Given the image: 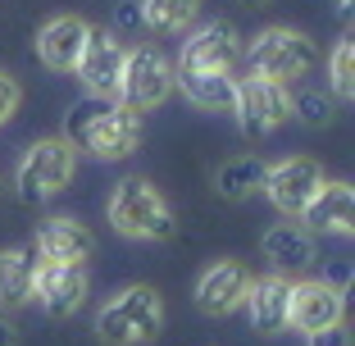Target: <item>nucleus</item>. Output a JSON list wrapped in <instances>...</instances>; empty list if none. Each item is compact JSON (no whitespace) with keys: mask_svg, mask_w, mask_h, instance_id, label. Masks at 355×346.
Listing matches in <instances>:
<instances>
[{"mask_svg":"<svg viewBox=\"0 0 355 346\" xmlns=\"http://www.w3.org/2000/svg\"><path fill=\"white\" fill-rule=\"evenodd\" d=\"M292 114H301L305 123H328V114H333V110H328V96H319V92H296L292 96Z\"/></svg>","mask_w":355,"mask_h":346,"instance_id":"b1692460","label":"nucleus"},{"mask_svg":"<svg viewBox=\"0 0 355 346\" xmlns=\"http://www.w3.org/2000/svg\"><path fill=\"white\" fill-rule=\"evenodd\" d=\"M173 87H182V96L200 110H232L237 78L232 73H187V69H173Z\"/></svg>","mask_w":355,"mask_h":346,"instance_id":"aec40b11","label":"nucleus"},{"mask_svg":"<svg viewBox=\"0 0 355 346\" xmlns=\"http://www.w3.org/2000/svg\"><path fill=\"white\" fill-rule=\"evenodd\" d=\"M305 337H310V346H351V333H346V324L319 328V333H305Z\"/></svg>","mask_w":355,"mask_h":346,"instance_id":"a878e982","label":"nucleus"},{"mask_svg":"<svg viewBox=\"0 0 355 346\" xmlns=\"http://www.w3.org/2000/svg\"><path fill=\"white\" fill-rule=\"evenodd\" d=\"M87 28H92V23L78 19V14H60V19L46 23V28L37 32V55H42L46 69L73 73L78 55H83V46H87Z\"/></svg>","mask_w":355,"mask_h":346,"instance_id":"4468645a","label":"nucleus"},{"mask_svg":"<svg viewBox=\"0 0 355 346\" xmlns=\"http://www.w3.org/2000/svg\"><path fill=\"white\" fill-rule=\"evenodd\" d=\"M328 73H333V92L342 96V101H351L355 96V46H351V37L337 42L333 60H328Z\"/></svg>","mask_w":355,"mask_h":346,"instance_id":"5701e85b","label":"nucleus"},{"mask_svg":"<svg viewBox=\"0 0 355 346\" xmlns=\"http://www.w3.org/2000/svg\"><path fill=\"white\" fill-rule=\"evenodd\" d=\"M64 141H73L78 150H92L101 159H123L141 141V114H132L119 101H105V96H87L64 114Z\"/></svg>","mask_w":355,"mask_h":346,"instance_id":"f257e3e1","label":"nucleus"},{"mask_svg":"<svg viewBox=\"0 0 355 346\" xmlns=\"http://www.w3.org/2000/svg\"><path fill=\"white\" fill-rule=\"evenodd\" d=\"M168 92H173V64H168L155 46H132V51L123 55V73H119L114 101L128 105L132 114H146V110L164 105Z\"/></svg>","mask_w":355,"mask_h":346,"instance_id":"39448f33","label":"nucleus"},{"mask_svg":"<svg viewBox=\"0 0 355 346\" xmlns=\"http://www.w3.org/2000/svg\"><path fill=\"white\" fill-rule=\"evenodd\" d=\"M264 255H269L273 264H278L282 273H301L314 264V232L305 228V223H273L269 232H264Z\"/></svg>","mask_w":355,"mask_h":346,"instance_id":"6ab92c4d","label":"nucleus"},{"mask_svg":"<svg viewBox=\"0 0 355 346\" xmlns=\"http://www.w3.org/2000/svg\"><path fill=\"white\" fill-rule=\"evenodd\" d=\"M246 310H251V328L264 337L282 333L287 328V310H292V283L282 278V273H273V278H260V283H251V292H246Z\"/></svg>","mask_w":355,"mask_h":346,"instance_id":"f3484780","label":"nucleus"},{"mask_svg":"<svg viewBox=\"0 0 355 346\" xmlns=\"http://www.w3.org/2000/svg\"><path fill=\"white\" fill-rule=\"evenodd\" d=\"M123 55H128V46L119 42L110 28H87V46H83L78 69H73V73L83 78L87 96H105V101H114L119 73H123Z\"/></svg>","mask_w":355,"mask_h":346,"instance_id":"1a4fd4ad","label":"nucleus"},{"mask_svg":"<svg viewBox=\"0 0 355 346\" xmlns=\"http://www.w3.org/2000/svg\"><path fill=\"white\" fill-rule=\"evenodd\" d=\"M241 55V37L228 23H205L182 42V64L187 73H232V64Z\"/></svg>","mask_w":355,"mask_h":346,"instance_id":"9b49d317","label":"nucleus"},{"mask_svg":"<svg viewBox=\"0 0 355 346\" xmlns=\"http://www.w3.org/2000/svg\"><path fill=\"white\" fill-rule=\"evenodd\" d=\"M141 23L155 32H182L191 19H196L200 0H141Z\"/></svg>","mask_w":355,"mask_h":346,"instance_id":"4be33fe9","label":"nucleus"},{"mask_svg":"<svg viewBox=\"0 0 355 346\" xmlns=\"http://www.w3.org/2000/svg\"><path fill=\"white\" fill-rule=\"evenodd\" d=\"M346 319V292L333 287L328 278H314V283H292V310H287V328H301V333H319V328H333Z\"/></svg>","mask_w":355,"mask_h":346,"instance_id":"9d476101","label":"nucleus"},{"mask_svg":"<svg viewBox=\"0 0 355 346\" xmlns=\"http://www.w3.org/2000/svg\"><path fill=\"white\" fill-rule=\"evenodd\" d=\"M337 5H342V10H351V5H355V0H337Z\"/></svg>","mask_w":355,"mask_h":346,"instance_id":"c756f323","label":"nucleus"},{"mask_svg":"<svg viewBox=\"0 0 355 346\" xmlns=\"http://www.w3.org/2000/svg\"><path fill=\"white\" fill-rule=\"evenodd\" d=\"M37 251L51 264H87L96 255V237H92V228L78 223V219H51L37 232Z\"/></svg>","mask_w":355,"mask_h":346,"instance_id":"dca6fc26","label":"nucleus"},{"mask_svg":"<svg viewBox=\"0 0 355 346\" xmlns=\"http://www.w3.org/2000/svg\"><path fill=\"white\" fill-rule=\"evenodd\" d=\"M110 223L123 237H141V241H168L178 232V219L168 210V200L146 178H123L110 191Z\"/></svg>","mask_w":355,"mask_h":346,"instance_id":"7ed1b4c3","label":"nucleus"},{"mask_svg":"<svg viewBox=\"0 0 355 346\" xmlns=\"http://www.w3.org/2000/svg\"><path fill=\"white\" fill-rule=\"evenodd\" d=\"M264 159H255V155H237V159H228V164L219 168V178H214V187H219V196H228V200H246L255 187L264 182Z\"/></svg>","mask_w":355,"mask_h":346,"instance_id":"412c9836","label":"nucleus"},{"mask_svg":"<svg viewBox=\"0 0 355 346\" xmlns=\"http://www.w3.org/2000/svg\"><path fill=\"white\" fill-rule=\"evenodd\" d=\"M232 114H237V128L246 137H269L273 128H282L292 119V92L282 83H269V78H241L237 92H232Z\"/></svg>","mask_w":355,"mask_h":346,"instance_id":"0eeeda50","label":"nucleus"},{"mask_svg":"<svg viewBox=\"0 0 355 346\" xmlns=\"http://www.w3.org/2000/svg\"><path fill=\"white\" fill-rule=\"evenodd\" d=\"M246 292H251V269L241 260H219L214 269L200 273L196 305L205 315H232V310L246 301Z\"/></svg>","mask_w":355,"mask_h":346,"instance_id":"ddd939ff","label":"nucleus"},{"mask_svg":"<svg viewBox=\"0 0 355 346\" xmlns=\"http://www.w3.org/2000/svg\"><path fill=\"white\" fill-rule=\"evenodd\" d=\"M114 28H119V32H137V28H141V10H137V5H119Z\"/></svg>","mask_w":355,"mask_h":346,"instance_id":"bb28decb","label":"nucleus"},{"mask_svg":"<svg viewBox=\"0 0 355 346\" xmlns=\"http://www.w3.org/2000/svg\"><path fill=\"white\" fill-rule=\"evenodd\" d=\"M19 101H23L19 83H14L10 73H0V123H10V119H14V110H19Z\"/></svg>","mask_w":355,"mask_h":346,"instance_id":"393cba45","label":"nucleus"},{"mask_svg":"<svg viewBox=\"0 0 355 346\" xmlns=\"http://www.w3.org/2000/svg\"><path fill=\"white\" fill-rule=\"evenodd\" d=\"M19 342V333H14V324L10 319H0V346H14Z\"/></svg>","mask_w":355,"mask_h":346,"instance_id":"cd10ccee","label":"nucleus"},{"mask_svg":"<svg viewBox=\"0 0 355 346\" xmlns=\"http://www.w3.org/2000/svg\"><path fill=\"white\" fill-rule=\"evenodd\" d=\"M264 196L273 200V210L287 214V219H301V210L310 205V196L324 187V168L314 159L296 155V159H282V164L264 168Z\"/></svg>","mask_w":355,"mask_h":346,"instance_id":"6e6552de","label":"nucleus"},{"mask_svg":"<svg viewBox=\"0 0 355 346\" xmlns=\"http://www.w3.org/2000/svg\"><path fill=\"white\" fill-rule=\"evenodd\" d=\"M164 328V305H159V292L146 283H132L114 296V301L101 305L96 315V337L105 346H137V342H150L159 337Z\"/></svg>","mask_w":355,"mask_h":346,"instance_id":"f03ea898","label":"nucleus"},{"mask_svg":"<svg viewBox=\"0 0 355 346\" xmlns=\"http://www.w3.org/2000/svg\"><path fill=\"white\" fill-rule=\"evenodd\" d=\"M237 5H269V0H237Z\"/></svg>","mask_w":355,"mask_h":346,"instance_id":"c85d7f7f","label":"nucleus"},{"mask_svg":"<svg viewBox=\"0 0 355 346\" xmlns=\"http://www.w3.org/2000/svg\"><path fill=\"white\" fill-rule=\"evenodd\" d=\"M73 168H78V150L73 141L64 137H46V141H32L28 155L19 164V196L28 200H46L55 191H64L73 182Z\"/></svg>","mask_w":355,"mask_h":346,"instance_id":"423d86ee","label":"nucleus"},{"mask_svg":"<svg viewBox=\"0 0 355 346\" xmlns=\"http://www.w3.org/2000/svg\"><path fill=\"white\" fill-rule=\"evenodd\" d=\"M301 223L310 232H337V237H346V232L355 228V191L351 182H328L310 196V205L301 210Z\"/></svg>","mask_w":355,"mask_h":346,"instance_id":"2eb2a0df","label":"nucleus"},{"mask_svg":"<svg viewBox=\"0 0 355 346\" xmlns=\"http://www.w3.org/2000/svg\"><path fill=\"white\" fill-rule=\"evenodd\" d=\"M32 296L42 301V310L51 319L78 315L83 301H87V273H83V264H51V260H42L37 283H32Z\"/></svg>","mask_w":355,"mask_h":346,"instance_id":"f8f14e48","label":"nucleus"},{"mask_svg":"<svg viewBox=\"0 0 355 346\" xmlns=\"http://www.w3.org/2000/svg\"><path fill=\"white\" fill-rule=\"evenodd\" d=\"M37 269H42V251H37V241L0 251V305H5V310H14V305L32 301Z\"/></svg>","mask_w":355,"mask_h":346,"instance_id":"a211bd4d","label":"nucleus"},{"mask_svg":"<svg viewBox=\"0 0 355 346\" xmlns=\"http://www.w3.org/2000/svg\"><path fill=\"white\" fill-rule=\"evenodd\" d=\"M251 60V73L255 78H269V83H296V78L314 73V64H319V46L296 28H269L260 32L246 51Z\"/></svg>","mask_w":355,"mask_h":346,"instance_id":"20e7f679","label":"nucleus"}]
</instances>
